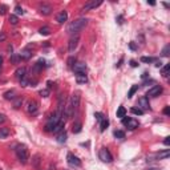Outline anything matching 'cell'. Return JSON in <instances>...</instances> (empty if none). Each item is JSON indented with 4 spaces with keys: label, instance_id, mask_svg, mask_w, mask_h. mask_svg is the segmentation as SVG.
Returning a JSON list of instances; mask_svg holds the SVG:
<instances>
[{
    "label": "cell",
    "instance_id": "cell-39",
    "mask_svg": "<svg viewBox=\"0 0 170 170\" xmlns=\"http://www.w3.org/2000/svg\"><path fill=\"white\" fill-rule=\"evenodd\" d=\"M15 12L17 13V15H24V11H23V8H21L20 5H16L15 7Z\"/></svg>",
    "mask_w": 170,
    "mask_h": 170
},
{
    "label": "cell",
    "instance_id": "cell-40",
    "mask_svg": "<svg viewBox=\"0 0 170 170\" xmlns=\"http://www.w3.org/2000/svg\"><path fill=\"white\" fill-rule=\"evenodd\" d=\"M94 117H96V120H97V121H100V122L104 120L102 113H100V112H97V113H94Z\"/></svg>",
    "mask_w": 170,
    "mask_h": 170
},
{
    "label": "cell",
    "instance_id": "cell-21",
    "mask_svg": "<svg viewBox=\"0 0 170 170\" xmlns=\"http://www.w3.org/2000/svg\"><path fill=\"white\" fill-rule=\"evenodd\" d=\"M31 56H32V53L29 52L28 49H25V50H23V52H20L19 58H20V60H29V58H31Z\"/></svg>",
    "mask_w": 170,
    "mask_h": 170
},
{
    "label": "cell",
    "instance_id": "cell-49",
    "mask_svg": "<svg viewBox=\"0 0 170 170\" xmlns=\"http://www.w3.org/2000/svg\"><path fill=\"white\" fill-rule=\"evenodd\" d=\"M130 65H132V66H137V65H138V64H137V63H135V61H134V60H132V61H130Z\"/></svg>",
    "mask_w": 170,
    "mask_h": 170
},
{
    "label": "cell",
    "instance_id": "cell-38",
    "mask_svg": "<svg viewBox=\"0 0 170 170\" xmlns=\"http://www.w3.org/2000/svg\"><path fill=\"white\" fill-rule=\"evenodd\" d=\"M40 96H41V97H48V96H49V89H42V90H40Z\"/></svg>",
    "mask_w": 170,
    "mask_h": 170
},
{
    "label": "cell",
    "instance_id": "cell-51",
    "mask_svg": "<svg viewBox=\"0 0 170 170\" xmlns=\"http://www.w3.org/2000/svg\"><path fill=\"white\" fill-rule=\"evenodd\" d=\"M121 64H122V58L118 61V64H116V66H121Z\"/></svg>",
    "mask_w": 170,
    "mask_h": 170
},
{
    "label": "cell",
    "instance_id": "cell-32",
    "mask_svg": "<svg viewBox=\"0 0 170 170\" xmlns=\"http://www.w3.org/2000/svg\"><path fill=\"white\" fill-rule=\"evenodd\" d=\"M169 55H170V45L167 44L166 47L162 49V56H164V57H169Z\"/></svg>",
    "mask_w": 170,
    "mask_h": 170
},
{
    "label": "cell",
    "instance_id": "cell-15",
    "mask_svg": "<svg viewBox=\"0 0 170 170\" xmlns=\"http://www.w3.org/2000/svg\"><path fill=\"white\" fill-rule=\"evenodd\" d=\"M66 20H68V12H66V11H61V12L56 16V21H57L58 24L65 23Z\"/></svg>",
    "mask_w": 170,
    "mask_h": 170
},
{
    "label": "cell",
    "instance_id": "cell-29",
    "mask_svg": "<svg viewBox=\"0 0 170 170\" xmlns=\"http://www.w3.org/2000/svg\"><path fill=\"white\" fill-rule=\"evenodd\" d=\"M114 137L116 138H118V140H124L125 138V133L122 132V130H114Z\"/></svg>",
    "mask_w": 170,
    "mask_h": 170
},
{
    "label": "cell",
    "instance_id": "cell-19",
    "mask_svg": "<svg viewBox=\"0 0 170 170\" xmlns=\"http://www.w3.org/2000/svg\"><path fill=\"white\" fill-rule=\"evenodd\" d=\"M4 98L8 101H13L16 98V92L15 90H7V92L4 93Z\"/></svg>",
    "mask_w": 170,
    "mask_h": 170
},
{
    "label": "cell",
    "instance_id": "cell-16",
    "mask_svg": "<svg viewBox=\"0 0 170 170\" xmlns=\"http://www.w3.org/2000/svg\"><path fill=\"white\" fill-rule=\"evenodd\" d=\"M76 82L77 84H86L88 82L86 73H76Z\"/></svg>",
    "mask_w": 170,
    "mask_h": 170
},
{
    "label": "cell",
    "instance_id": "cell-7",
    "mask_svg": "<svg viewBox=\"0 0 170 170\" xmlns=\"http://www.w3.org/2000/svg\"><path fill=\"white\" fill-rule=\"evenodd\" d=\"M102 4V0H90V1H88L86 4L84 5V7L81 8V11L82 12H88V11H90V9H96L97 7H100V5Z\"/></svg>",
    "mask_w": 170,
    "mask_h": 170
},
{
    "label": "cell",
    "instance_id": "cell-2",
    "mask_svg": "<svg viewBox=\"0 0 170 170\" xmlns=\"http://www.w3.org/2000/svg\"><path fill=\"white\" fill-rule=\"evenodd\" d=\"M79 105H80V93H73L66 108L64 109V114L66 117H72L74 114V112L79 109Z\"/></svg>",
    "mask_w": 170,
    "mask_h": 170
},
{
    "label": "cell",
    "instance_id": "cell-1",
    "mask_svg": "<svg viewBox=\"0 0 170 170\" xmlns=\"http://www.w3.org/2000/svg\"><path fill=\"white\" fill-rule=\"evenodd\" d=\"M86 24H88V19L79 17V19L73 20L71 24H69L68 28H66V32H68L69 35H72V36H76V35H79L80 32L86 27Z\"/></svg>",
    "mask_w": 170,
    "mask_h": 170
},
{
    "label": "cell",
    "instance_id": "cell-24",
    "mask_svg": "<svg viewBox=\"0 0 170 170\" xmlns=\"http://www.w3.org/2000/svg\"><path fill=\"white\" fill-rule=\"evenodd\" d=\"M39 33L42 35V36H48V35L50 33V28H49V27H47V25H45V27H41V28L39 29Z\"/></svg>",
    "mask_w": 170,
    "mask_h": 170
},
{
    "label": "cell",
    "instance_id": "cell-12",
    "mask_svg": "<svg viewBox=\"0 0 170 170\" xmlns=\"http://www.w3.org/2000/svg\"><path fill=\"white\" fill-rule=\"evenodd\" d=\"M86 64L85 63H76L73 66L74 73H86Z\"/></svg>",
    "mask_w": 170,
    "mask_h": 170
},
{
    "label": "cell",
    "instance_id": "cell-48",
    "mask_svg": "<svg viewBox=\"0 0 170 170\" xmlns=\"http://www.w3.org/2000/svg\"><path fill=\"white\" fill-rule=\"evenodd\" d=\"M154 63H156V66H157V68H161V66H162L161 60H156V61H154Z\"/></svg>",
    "mask_w": 170,
    "mask_h": 170
},
{
    "label": "cell",
    "instance_id": "cell-31",
    "mask_svg": "<svg viewBox=\"0 0 170 170\" xmlns=\"http://www.w3.org/2000/svg\"><path fill=\"white\" fill-rule=\"evenodd\" d=\"M157 58H154V57H146V56H142L141 57V61L142 63H148V64H150V63H154Z\"/></svg>",
    "mask_w": 170,
    "mask_h": 170
},
{
    "label": "cell",
    "instance_id": "cell-20",
    "mask_svg": "<svg viewBox=\"0 0 170 170\" xmlns=\"http://www.w3.org/2000/svg\"><path fill=\"white\" fill-rule=\"evenodd\" d=\"M169 150H164V151H159V153H157L156 156H154V158L156 159H166L167 157H169Z\"/></svg>",
    "mask_w": 170,
    "mask_h": 170
},
{
    "label": "cell",
    "instance_id": "cell-3",
    "mask_svg": "<svg viewBox=\"0 0 170 170\" xmlns=\"http://www.w3.org/2000/svg\"><path fill=\"white\" fill-rule=\"evenodd\" d=\"M15 151H16V156H17V159L23 165H25L27 162H28V158H29V154H28V149H27V146L23 145V143H19V145H16Z\"/></svg>",
    "mask_w": 170,
    "mask_h": 170
},
{
    "label": "cell",
    "instance_id": "cell-54",
    "mask_svg": "<svg viewBox=\"0 0 170 170\" xmlns=\"http://www.w3.org/2000/svg\"><path fill=\"white\" fill-rule=\"evenodd\" d=\"M149 170H159V169H149Z\"/></svg>",
    "mask_w": 170,
    "mask_h": 170
},
{
    "label": "cell",
    "instance_id": "cell-33",
    "mask_svg": "<svg viewBox=\"0 0 170 170\" xmlns=\"http://www.w3.org/2000/svg\"><path fill=\"white\" fill-rule=\"evenodd\" d=\"M169 71H170V64H166V65L162 68V76L167 77V74H169Z\"/></svg>",
    "mask_w": 170,
    "mask_h": 170
},
{
    "label": "cell",
    "instance_id": "cell-11",
    "mask_svg": "<svg viewBox=\"0 0 170 170\" xmlns=\"http://www.w3.org/2000/svg\"><path fill=\"white\" fill-rule=\"evenodd\" d=\"M138 108L141 109L142 112L145 110H150V104H149V98L146 97V96H143V97H141L140 100H138Z\"/></svg>",
    "mask_w": 170,
    "mask_h": 170
},
{
    "label": "cell",
    "instance_id": "cell-13",
    "mask_svg": "<svg viewBox=\"0 0 170 170\" xmlns=\"http://www.w3.org/2000/svg\"><path fill=\"white\" fill-rule=\"evenodd\" d=\"M39 11H40V13H41V15L48 16V15H50V12H52V7H50L49 4H45V3H42V4L39 5Z\"/></svg>",
    "mask_w": 170,
    "mask_h": 170
},
{
    "label": "cell",
    "instance_id": "cell-35",
    "mask_svg": "<svg viewBox=\"0 0 170 170\" xmlns=\"http://www.w3.org/2000/svg\"><path fill=\"white\" fill-rule=\"evenodd\" d=\"M17 21H19V19H17V16H16V15H11L9 16V23L11 24L16 25V24H17Z\"/></svg>",
    "mask_w": 170,
    "mask_h": 170
},
{
    "label": "cell",
    "instance_id": "cell-17",
    "mask_svg": "<svg viewBox=\"0 0 170 170\" xmlns=\"http://www.w3.org/2000/svg\"><path fill=\"white\" fill-rule=\"evenodd\" d=\"M15 74H16V77H17L19 80H21L23 77H25V76H27V68H25V66H21V68H17V69H16V72H15Z\"/></svg>",
    "mask_w": 170,
    "mask_h": 170
},
{
    "label": "cell",
    "instance_id": "cell-50",
    "mask_svg": "<svg viewBox=\"0 0 170 170\" xmlns=\"http://www.w3.org/2000/svg\"><path fill=\"white\" fill-rule=\"evenodd\" d=\"M118 23L122 24V16H118Z\"/></svg>",
    "mask_w": 170,
    "mask_h": 170
},
{
    "label": "cell",
    "instance_id": "cell-8",
    "mask_svg": "<svg viewBox=\"0 0 170 170\" xmlns=\"http://www.w3.org/2000/svg\"><path fill=\"white\" fill-rule=\"evenodd\" d=\"M164 92V89H162L161 85H154L153 88H150V89L148 90V93H146V97H158L161 93Z\"/></svg>",
    "mask_w": 170,
    "mask_h": 170
},
{
    "label": "cell",
    "instance_id": "cell-44",
    "mask_svg": "<svg viewBox=\"0 0 170 170\" xmlns=\"http://www.w3.org/2000/svg\"><path fill=\"white\" fill-rule=\"evenodd\" d=\"M129 48H130V49H132V50H135V49H137V45H135L134 44V42H130V44H129Z\"/></svg>",
    "mask_w": 170,
    "mask_h": 170
},
{
    "label": "cell",
    "instance_id": "cell-45",
    "mask_svg": "<svg viewBox=\"0 0 170 170\" xmlns=\"http://www.w3.org/2000/svg\"><path fill=\"white\" fill-rule=\"evenodd\" d=\"M164 113L166 114V116H169V114H170V106H166V108L164 109Z\"/></svg>",
    "mask_w": 170,
    "mask_h": 170
},
{
    "label": "cell",
    "instance_id": "cell-9",
    "mask_svg": "<svg viewBox=\"0 0 170 170\" xmlns=\"http://www.w3.org/2000/svg\"><path fill=\"white\" fill-rule=\"evenodd\" d=\"M66 161H68V164L71 165V166H74V167L81 166V161H80V158L76 157L74 154H72V153H69L68 156H66Z\"/></svg>",
    "mask_w": 170,
    "mask_h": 170
},
{
    "label": "cell",
    "instance_id": "cell-10",
    "mask_svg": "<svg viewBox=\"0 0 170 170\" xmlns=\"http://www.w3.org/2000/svg\"><path fill=\"white\" fill-rule=\"evenodd\" d=\"M79 41H80L79 35L71 37V40H69V42H68V50H69V52H74V49H76L77 45H79Z\"/></svg>",
    "mask_w": 170,
    "mask_h": 170
},
{
    "label": "cell",
    "instance_id": "cell-46",
    "mask_svg": "<svg viewBox=\"0 0 170 170\" xmlns=\"http://www.w3.org/2000/svg\"><path fill=\"white\" fill-rule=\"evenodd\" d=\"M5 37H7V36H5L4 32H0V41H4Z\"/></svg>",
    "mask_w": 170,
    "mask_h": 170
},
{
    "label": "cell",
    "instance_id": "cell-22",
    "mask_svg": "<svg viewBox=\"0 0 170 170\" xmlns=\"http://www.w3.org/2000/svg\"><path fill=\"white\" fill-rule=\"evenodd\" d=\"M81 128H82L81 122H80V121H76V122L73 124V128H72V132H73L74 134H77V133L81 132Z\"/></svg>",
    "mask_w": 170,
    "mask_h": 170
},
{
    "label": "cell",
    "instance_id": "cell-6",
    "mask_svg": "<svg viewBox=\"0 0 170 170\" xmlns=\"http://www.w3.org/2000/svg\"><path fill=\"white\" fill-rule=\"evenodd\" d=\"M122 124H124L125 126H128V129H130V130L137 129L138 125H140L137 120L130 118V117H124V118H122Z\"/></svg>",
    "mask_w": 170,
    "mask_h": 170
},
{
    "label": "cell",
    "instance_id": "cell-4",
    "mask_svg": "<svg viewBox=\"0 0 170 170\" xmlns=\"http://www.w3.org/2000/svg\"><path fill=\"white\" fill-rule=\"evenodd\" d=\"M61 116H63V114L57 113V112H56L55 114H52L50 118L48 120L47 125H45V130H47V132H53V129H55L56 125H57L60 121H63V120H61Z\"/></svg>",
    "mask_w": 170,
    "mask_h": 170
},
{
    "label": "cell",
    "instance_id": "cell-25",
    "mask_svg": "<svg viewBox=\"0 0 170 170\" xmlns=\"http://www.w3.org/2000/svg\"><path fill=\"white\" fill-rule=\"evenodd\" d=\"M63 130H64V122L60 121V122H58V124L55 126V129H53V133H55V134H57V133L63 132Z\"/></svg>",
    "mask_w": 170,
    "mask_h": 170
},
{
    "label": "cell",
    "instance_id": "cell-53",
    "mask_svg": "<svg viewBox=\"0 0 170 170\" xmlns=\"http://www.w3.org/2000/svg\"><path fill=\"white\" fill-rule=\"evenodd\" d=\"M1 64H3V57L0 56V66H1Z\"/></svg>",
    "mask_w": 170,
    "mask_h": 170
},
{
    "label": "cell",
    "instance_id": "cell-18",
    "mask_svg": "<svg viewBox=\"0 0 170 170\" xmlns=\"http://www.w3.org/2000/svg\"><path fill=\"white\" fill-rule=\"evenodd\" d=\"M56 140H57L58 143H64V142H65V141H66V133H65V130L57 133V134H56Z\"/></svg>",
    "mask_w": 170,
    "mask_h": 170
},
{
    "label": "cell",
    "instance_id": "cell-55",
    "mask_svg": "<svg viewBox=\"0 0 170 170\" xmlns=\"http://www.w3.org/2000/svg\"><path fill=\"white\" fill-rule=\"evenodd\" d=\"M0 72H1V66H0Z\"/></svg>",
    "mask_w": 170,
    "mask_h": 170
},
{
    "label": "cell",
    "instance_id": "cell-37",
    "mask_svg": "<svg viewBox=\"0 0 170 170\" xmlns=\"http://www.w3.org/2000/svg\"><path fill=\"white\" fill-rule=\"evenodd\" d=\"M7 11H8L7 5H4V4H1V5H0V16L5 15V13H7Z\"/></svg>",
    "mask_w": 170,
    "mask_h": 170
},
{
    "label": "cell",
    "instance_id": "cell-5",
    "mask_svg": "<svg viewBox=\"0 0 170 170\" xmlns=\"http://www.w3.org/2000/svg\"><path fill=\"white\" fill-rule=\"evenodd\" d=\"M98 158L102 162H105V164H110V162L113 161V156H112V153L109 151L108 148L100 149V151H98Z\"/></svg>",
    "mask_w": 170,
    "mask_h": 170
},
{
    "label": "cell",
    "instance_id": "cell-36",
    "mask_svg": "<svg viewBox=\"0 0 170 170\" xmlns=\"http://www.w3.org/2000/svg\"><path fill=\"white\" fill-rule=\"evenodd\" d=\"M74 64H76V58H74V57H69L68 58V66H69V68L73 69Z\"/></svg>",
    "mask_w": 170,
    "mask_h": 170
},
{
    "label": "cell",
    "instance_id": "cell-47",
    "mask_svg": "<svg viewBox=\"0 0 170 170\" xmlns=\"http://www.w3.org/2000/svg\"><path fill=\"white\" fill-rule=\"evenodd\" d=\"M164 143H165L166 146H169V145H170V137H166V138H165V140H164Z\"/></svg>",
    "mask_w": 170,
    "mask_h": 170
},
{
    "label": "cell",
    "instance_id": "cell-42",
    "mask_svg": "<svg viewBox=\"0 0 170 170\" xmlns=\"http://www.w3.org/2000/svg\"><path fill=\"white\" fill-rule=\"evenodd\" d=\"M39 162H40V156H35V159H33L35 166H37V165H39Z\"/></svg>",
    "mask_w": 170,
    "mask_h": 170
},
{
    "label": "cell",
    "instance_id": "cell-23",
    "mask_svg": "<svg viewBox=\"0 0 170 170\" xmlns=\"http://www.w3.org/2000/svg\"><path fill=\"white\" fill-rule=\"evenodd\" d=\"M9 129L8 128H0V138H7L9 135Z\"/></svg>",
    "mask_w": 170,
    "mask_h": 170
},
{
    "label": "cell",
    "instance_id": "cell-41",
    "mask_svg": "<svg viewBox=\"0 0 170 170\" xmlns=\"http://www.w3.org/2000/svg\"><path fill=\"white\" fill-rule=\"evenodd\" d=\"M9 60L12 61V63H19V60H20V58H19V56L12 55V56H11V58H9Z\"/></svg>",
    "mask_w": 170,
    "mask_h": 170
},
{
    "label": "cell",
    "instance_id": "cell-27",
    "mask_svg": "<svg viewBox=\"0 0 170 170\" xmlns=\"http://www.w3.org/2000/svg\"><path fill=\"white\" fill-rule=\"evenodd\" d=\"M138 90V85H133L132 88H130V90L128 92V98H132L133 96H134V93Z\"/></svg>",
    "mask_w": 170,
    "mask_h": 170
},
{
    "label": "cell",
    "instance_id": "cell-52",
    "mask_svg": "<svg viewBox=\"0 0 170 170\" xmlns=\"http://www.w3.org/2000/svg\"><path fill=\"white\" fill-rule=\"evenodd\" d=\"M148 4H150V5H156V3H154V1H148Z\"/></svg>",
    "mask_w": 170,
    "mask_h": 170
},
{
    "label": "cell",
    "instance_id": "cell-43",
    "mask_svg": "<svg viewBox=\"0 0 170 170\" xmlns=\"http://www.w3.org/2000/svg\"><path fill=\"white\" fill-rule=\"evenodd\" d=\"M5 120H7V117H5V114L0 113V124H3V122H5Z\"/></svg>",
    "mask_w": 170,
    "mask_h": 170
},
{
    "label": "cell",
    "instance_id": "cell-30",
    "mask_svg": "<svg viewBox=\"0 0 170 170\" xmlns=\"http://www.w3.org/2000/svg\"><path fill=\"white\" fill-rule=\"evenodd\" d=\"M13 101H15V102H13V108H15V109H19L21 106V104H23V98H17V97H16Z\"/></svg>",
    "mask_w": 170,
    "mask_h": 170
},
{
    "label": "cell",
    "instance_id": "cell-34",
    "mask_svg": "<svg viewBox=\"0 0 170 170\" xmlns=\"http://www.w3.org/2000/svg\"><path fill=\"white\" fill-rule=\"evenodd\" d=\"M130 112H132L133 114H137V116H142V114H143V112L141 110L140 108H132V109H130Z\"/></svg>",
    "mask_w": 170,
    "mask_h": 170
},
{
    "label": "cell",
    "instance_id": "cell-26",
    "mask_svg": "<svg viewBox=\"0 0 170 170\" xmlns=\"http://www.w3.org/2000/svg\"><path fill=\"white\" fill-rule=\"evenodd\" d=\"M108 125H109V120L106 118V117H104V120L100 122V130L101 132H104V130L108 128Z\"/></svg>",
    "mask_w": 170,
    "mask_h": 170
},
{
    "label": "cell",
    "instance_id": "cell-14",
    "mask_svg": "<svg viewBox=\"0 0 170 170\" xmlns=\"http://www.w3.org/2000/svg\"><path fill=\"white\" fill-rule=\"evenodd\" d=\"M37 109H39V106H37V102L36 101H28V104H27V112L28 113H31V114H33V113H36L37 112Z\"/></svg>",
    "mask_w": 170,
    "mask_h": 170
},
{
    "label": "cell",
    "instance_id": "cell-28",
    "mask_svg": "<svg viewBox=\"0 0 170 170\" xmlns=\"http://www.w3.org/2000/svg\"><path fill=\"white\" fill-rule=\"evenodd\" d=\"M125 114H126V110H125V108H124V106H120L118 110H117V117H118V118H124Z\"/></svg>",
    "mask_w": 170,
    "mask_h": 170
}]
</instances>
